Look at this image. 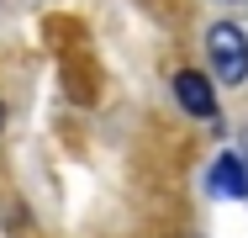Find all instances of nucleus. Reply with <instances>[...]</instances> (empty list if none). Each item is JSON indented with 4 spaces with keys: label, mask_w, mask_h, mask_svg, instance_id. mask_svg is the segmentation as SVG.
<instances>
[{
    "label": "nucleus",
    "mask_w": 248,
    "mask_h": 238,
    "mask_svg": "<svg viewBox=\"0 0 248 238\" xmlns=\"http://www.w3.org/2000/svg\"><path fill=\"white\" fill-rule=\"evenodd\" d=\"M206 53H211V64H217V74H222L227 85H243L248 80V37L232 21H217V27L206 32Z\"/></svg>",
    "instance_id": "f257e3e1"
},
{
    "label": "nucleus",
    "mask_w": 248,
    "mask_h": 238,
    "mask_svg": "<svg viewBox=\"0 0 248 238\" xmlns=\"http://www.w3.org/2000/svg\"><path fill=\"white\" fill-rule=\"evenodd\" d=\"M174 101H180L190 117H201V122L217 117V90H211V80L196 74V69H180V74H174Z\"/></svg>",
    "instance_id": "f03ea898"
},
{
    "label": "nucleus",
    "mask_w": 248,
    "mask_h": 238,
    "mask_svg": "<svg viewBox=\"0 0 248 238\" xmlns=\"http://www.w3.org/2000/svg\"><path fill=\"white\" fill-rule=\"evenodd\" d=\"M206 186H211V196H222V201H248V170H243V159L222 153V159L211 164Z\"/></svg>",
    "instance_id": "7ed1b4c3"
},
{
    "label": "nucleus",
    "mask_w": 248,
    "mask_h": 238,
    "mask_svg": "<svg viewBox=\"0 0 248 238\" xmlns=\"http://www.w3.org/2000/svg\"><path fill=\"white\" fill-rule=\"evenodd\" d=\"M0 127H5V106H0Z\"/></svg>",
    "instance_id": "20e7f679"
}]
</instances>
